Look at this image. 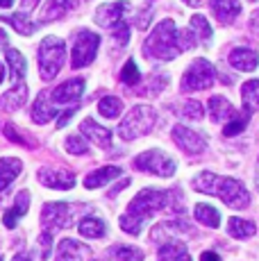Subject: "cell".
Listing matches in <instances>:
<instances>
[{"label":"cell","instance_id":"obj_1","mask_svg":"<svg viewBox=\"0 0 259 261\" xmlns=\"http://www.w3.org/2000/svg\"><path fill=\"white\" fill-rule=\"evenodd\" d=\"M171 202V193L157 189H143L132 202L127 204V212L121 216V229L132 237H137L143 229V225L150 220V216L164 209Z\"/></svg>","mask_w":259,"mask_h":261},{"label":"cell","instance_id":"obj_2","mask_svg":"<svg viewBox=\"0 0 259 261\" xmlns=\"http://www.w3.org/2000/svg\"><path fill=\"white\" fill-rule=\"evenodd\" d=\"M191 187L200 191V193L216 195V198H221V202H225L232 209H243L250 202V195H248L246 187L234 177H218L214 173H200L191 182Z\"/></svg>","mask_w":259,"mask_h":261},{"label":"cell","instance_id":"obj_3","mask_svg":"<svg viewBox=\"0 0 259 261\" xmlns=\"http://www.w3.org/2000/svg\"><path fill=\"white\" fill-rule=\"evenodd\" d=\"M143 53L146 57H155L162 62H168L175 55H180V32H177L175 23L171 18H164L162 23L155 25V30L150 32V37L143 43Z\"/></svg>","mask_w":259,"mask_h":261},{"label":"cell","instance_id":"obj_4","mask_svg":"<svg viewBox=\"0 0 259 261\" xmlns=\"http://www.w3.org/2000/svg\"><path fill=\"white\" fill-rule=\"evenodd\" d=\"M155 120H157L155 109L148 107V105H137V107L130 109L127 116L123 118V123L118 125V137L123 141H134V139L152 132Z\"/></svg>","mask_w":259,"mask_h":261},{"label":"cell","instance_id":"obj_5","mask_svg":"<svg viewBox=\"0 0 259 261\" xmlns=\"http://www.w3.org/2000/svg\"><path fill=\"white\" fill-rule=\"evenodd\" d=\"M64 59H66V43L59 37H46L39 46V71H41V77L53 80L55 75L62 71Z\"/></svg>","mask_w":259,"mask_h":261},{"label":"cell","instance_id":"obj_6","mask_svg":"<svg viewBox=\"0 0 259 261\" xmlns=\"http://www.w3.org/2000/svg\"><path fill=\"white\" fill-rule=\"evenodd\" d=\"M134 168L137 170H146V173H152L157 177H171L175 173V162L173 157H168L164 150H146L141 152L137 159H134Z\"/></svg>","mask_w":259,"mask_h":261},{"label":"cell","instance_id":"obj_7","mask_svg":"<svg viewBox=\"0 0 259 261\" xmlns=\"http://www.w3.org/2000/svg\"><path fill=\"white\" fill-rule=\"evenodd\" d=\"M98 46H100V37L89 30H80L75 34V41H73V50H71V66L73 68H82L96 59Z\"/></svg>","mask_w":259,"mask_h":261},{"label":"cell","instance_id":"obj_8","mask_svg":"<svg viewBox=\"0 0 259 261\" xmlns=\"http://www.w3.org/2000/svg\"><path fill=\"white\" fill-rule=\"evenodd\" d=\"M214 82V66L207 59H196L182 75V91H200L209 89Z\"/></svg>","mask_w":259,"mask_h":261},{"label":"cell","instance_id":"obj_9","mask_svg":"<svg viewBox=\"0 0 259 261\" xmlns=\"http://www.w3.org/2000/svg\"><path fill=\"white\" fill-rule=\"evenodd\" d=\"M73 212H75V207H71L66 202H48L41 212V220L46 227L64 229L73 225Z\"/></svg>","mask_w":259,"mask_h":261},{"label":"cell","instance_id":"obj_10","mask_svg":"<svg viewBox=\"0 0 259 261\" xmlns=\"http://www.w3.org/2000/svg\"><path fill=\"white\" fill-rule=\"evenodd\" d=\"M39 182L48 189H57V191H68L75 187V175L71 170L64 168H53V166H43L39 170Z\"/></svg>","mask_w":259,"mask_h":261},{"label":"cell","instance_id":"obj_11","mask_svg":"<svg viewBox=\"0 0 259 261\" xmlns=\"http://www.w3.org/2000/svg\"><path fill=\"white\" fill-rule=\"evenodd\" d=\"M173 141H175L187 154H200L205 150V137L193 129H189L187 125H175L171 132Z\"/></svg>","mask_w":259,"mask_h":261},{"label":"cell","instance_id":"obj_12","mask_svg":"<svg viewBox=\"0 0 259 261\" xmlns=\"http://www.w3.org/2000/svg\"><path fill=\"white\" fill-rule=\"evenodd\" d=\"M130 9L127 3H107V5H100V7L96 9V23L100 25V28H116L118 23L123 21V16H125V12Z\"/></svg>","mask_w":259,"mask_h":261},{"label":"cell","instance_id":"obj_13","mask_svg":"<svg viewBox=\"0 0 259 261\" xmlns=\"http://www.w3.org/2000/svg\"><path fill=\"white\" fill-rule=\"evenodd\" d=\"M82 93H84V80L75 77V80H68V82L59 84L57 89H53L50 100L57 105H71L82 98Z\"/></svg>","mask_w":259,"mask_h":261},{"label":"cell","instance_id":"obj_14","mask_svg":"<svg viewBox=\"0 0 259 261\" xmlns=\"http://www.w3.org/2000/svg\"><path fill=\"white\" fill-rule=\"evenodd\" d=\"M80 129H82V134L89 141L100 145V148H109V145H112V132H109L107 127H102V125H98L93 118H84Z\"/></svg>","mask_w":259,"mask_h":261},{"label":"cell","instance_id":"obj_15","mask_svg":"<svg viewBox=\"0 0 259 261\" xmlns=\"http://www.w3.org/2000/svg\"><path fill=\"white\" fill-rule=\"evenodd\" d=\"M25 102H28V87L23 82L14 84L7 93L0 95V107H3L5 112H16V109H21Z\"/></svg>","mask_w":259,"mask_h":261},{"label":"cell","instance_id":"obj_16","mask_svg":"<svg viewBox=\"0 0 259 261\" xmlns=\"http://www.w3.org/2000/svg\"><path fill=\"white\" fill-rule=\"evenodd\" d=\"M212 12L223 25H230L241 14V3L239 0H212Z\"/></svg>","mask_w":259,"mask_h":261},{"label":"cell","instance_id":"obj_17","mask_svg":"<svg viewBox=\"0 0 259 261\" xmlns=\"http://www.w3.org/2000/svg\"><path fill=\"white\" fill-rule=\"evenodd\" d=\"M48 100H50V93L48 91H41L39 93V98L34 100V107H32V120L34 123L46 125V123H50V120L57 116V109H55Z\"/></svg>","mask_w":259,"mask_h":261},{"label":"cell","instance_id":"obj_18","mask_svg":"<svg viewBox=\"0 0 259 261\" xmlns=\"http://www.w3.org/2000/svg\"><path fill=\"white\" fill-rule=\"evenodd\" d=\"M87 252H91L87 245L77 243L73 239H64L57 248V261H82L87 257Z\"/></svg>","mask_w":259,"mask_h":261},{"label":"cell","instance_id":"obj_19","mask_svg":"<svg viewBox=\"0 0 259 261\" xmlns=\"http://www.w3.org/2000/svg\"><path fill=\"white\" fill-rule=\"evenodd\" d=\"M230 64L234 68H239V71H255L259 57L255 50L250 48H234L230 53Z\"/></svg>","mask_w":259,"mask_h":261},{"label":"cell","instance_id":"obj_20","mask_svg":"<svg viewBox=\"0 0 259 261\" xmlns=\"http://www.w3.org/2000/svg\"><path fill=\"white\" fill-rule=\"evenodd\" d=\"M118 175H121V168L118 166H102V168L93 170V173H89L87 177H84V187L87 189L105 187V184H109L112 179H116Z\"/></svg>","mask_w":259,"mask_h":261},{"label":"cell","instance_id":"obj_21","mask_svg":"<svg viewBox=\"0 0 259 261\" xmlns=\"http://www.w3.org/2000/svg\"><path fill=\"white\" fill-rule=\"evenodd\" d=\"M28 207H30V193L28 191H21V193L16 195V202H14V207L9 209L7 214H5V218H3V223H5V227H16V223L23 218V216L28 214Z\"/></svg>","mask_w":259,"mask_h":261},{"label":"cell","instance_id":"obj_22","mask_svg":"<svg viewBox=\"0 0 259 261\" xmlns=\"http://www.w3.org/2000/svg\"><path fill=\"white\" fill-rule=\"evenodd\" d=\"M157 261H191V254L180 241H166L159 250Z\"/></svg>","mask_w":259,"mask_h":261},{"label":"cell","instance_id":"obj_23","mask_svg":"<svg viewBox=\"0 0 259 261\" xmlns=\"http://www.w3.org/2000/svg\"><path fill=\"white\" fill-rule=\"evenodd\" d=\"M23 168V162L21 159H14V157H5L0 159V191H5L14 179L18 177Z\"/></svg>","mask_w":259,"mask_h":261},{"label":"cell","instance_id":"obj_24","mask_svg":"<svg viewBox=\"0 0 259 261\" xmlns=\"http://www.w3.org/2000/svg\"><path fill=\"white\" fill-rule=\"evenodd\" d=\"M207 112H209V116H212L214 123H223L225 118L234 116L232 105L227 102L225 98H221V95H214V98L209 100V102H207Z\"/></svg>","mask_w":259,"mask_h":261},{"label":"cell","instance_id":"obj_25","mask_svg":"<svg viewBox=\"0 0 259 261\" xmlns=\"http://www.w3.org/2000/svg\"><path fill=\"white\" fill-rule=\"evenodd\" d=\"M0 21H3V23H9L18 34H23V37L32 34L34 30L39 28L37 23L30 21V16H25V14H5V16H0Z\"/></svg>","mask_w":259,"mask_h":261},{"label":"cell","instance_id":"obj_26","mask_svg":"<svg viewBox=\"0 0 259 261\" xmlns=\"http://www.w3.org/2000/svg\"><path fill=\"white\" fill-rule=\"evenodd\" d=\"M77 229H80V234L87 239H100V237H105V232H107V225H105L100 218L87 216V218L80 220Z\"/></svg>","mask_w":259,"mask_h":261},{"label":"cell","instance_id":"obj_27","mask_svg":"<svg viewBox=\"0 0 259 261\" xmlns=\"http://www.w3.org/2000/svg\"><path fill=\"white\" fill-rule=\"evenodd\" d=\"M80 0H48L46 9H43V18L46 21H53V18H59L64 14H68L71 9L77 7Z\"/></svg>","mask_w":259,"mask_h":261},{"label":"cell","instance_id":"obj_28","mask_svg":"<svg viewBox=\"0 0 259 261\" xmlns=\"http://www.w3.org/2000/svg\"><path fill=\"white\" fill-rule=\"evenodd\" d=\"M241 100H243V107H246L248 114L257 112L259 109V80H250V82L243 84Z\"/></svg>","mask_w":259,"mask_h":261},{"label":"cell","instance_id":"obj_29","mask_svg":"<svg viewBox=\"0 0 259 261\" xmlns=\"http://www.w3.org/2000/svg\"><path fill=\"white\" fill-rule=\"evenodd\" d=\"M7 64H9V73H12V80H14V82H16V80H23V77H25L28 64H25V57H23L21 50L9 48V50H7Z\"/></svg>","mask_w":259,"mask_h":261},{"label":"cell","instance_id":"obj_30","mask_svg":"<svg viewBox=\"0 0 259 261\" xmlns=\"http://www.w3.org/2000/svg\"><path fill=\"white\" fill-rule=\"evenodd\" d=\"M227 232H230L234 239H250L252 234H255V223L234 216V218H230V223H227Z\"/></svg>","mask_w":259,"mask_h":261},{"label":"cell","instance_id":"obj_31","mask_svg":"<svg viewBox=\"0 0 259 261\" xmlns=\"http://www.w3.org/2000/svg\"><path fill=\"white\" fill-rule=\"evenodd\" d=\"M189 30H191L193 37L200 39L202 43H209V41H212V25H209V23H207V18H205V16H200V14L191 16Z\"/></svg>","mask_w":259,"mask_h":261},{"label":"cell","instance_id":"obj_32","mask_svg":"<svg viewBox=\"0 0 259 261\" xmlns=\"http://www.w3.org/2000/svg\"><path fill=\"white\" fill-rule=\"evenodd\" d=\"M196 218L200 220L202 225H207V227H212V229L221 225V216H218V212L212 207V204H205V202L196 204Z\"/></svg>","mask_w":259,"mask_h":261},{"label":"cell","instance_id":"obj_33","mask_svg":"<svg viewBox=\"0 0 259 261\" xmlns=\"http://www.w3.org/2000/svg\"><path fill=\"white\" fill-rule=\"evenodd\" d=\"M98 112H100V116H105V118H116V116H121V112H123V102L116 95H107V98H102L100 102H98Z\"/></svg>","mask_w":259,"mask_h":261},{"label":"cell","instance_id":"obj_34","mask_svg":"<svg viewBox=\"0 0 259 261\" xmlns=\"http://www.w3.org/2000/svg\"><path fill=\"white\" fill-rule=\"evenodd\" d=\"M246 125H248V116H246V114H234L230 123H225V127H223V134H225V137H234V134L243 132V129H246Z\"/></svg>","mask_w":259,"mask_h":261},{"label":"cell","instance_id":"obj_35","mask_svg":"<svg viewBox=\"0 0 259 261\" xmlns=\"http://www.w3.org/2000/svg\"><path fill=\"white\" fill-rule=\"evenodd\" d=\"M121 80L127 84V87H134V84L141 80V73H139V66L134 64V59H127V64L121 71Z\"/></svg>","mask_w":259,"mask_h":261},{"label":"cell","instance_id":"obj_36","mask_svg":"<svg viewBox=\"0 0 259 261\" xmlns=\"http://www.w3.org/2000/svg\"><path fill=\"white\" fill-rule=\"evenodd\" d=\"M66 150L71 154H87V150H89V143L84 141L80 134H73V137H68L66 139Z\"/></svg>","mask_w":259,"mask_h":261},{"label":"cell","instance_id":"obj_37","mask_svg":"<svg viewBox=\"0 0 259 261\" xmlns=\"http://www.w3.org/2000/svg\"><path fill=\"white\" fill-rule=\"evenodd\" d=\"M182 116L184 118H191V120H200L202 116H205V109H202L200 102H196V100H189V102L182 107Z\"/></svg>","mask_w":259,"mask_h":261},{"label":"cell","instance_id":"obj_38","mask_svg":"<svg viewBox=\"0 0 259 261\" xmlns=\"http://www.w3.org/2000/svg\"><path fill=\"white\" fill-rule=\"evenodd\" d=\"M116 261H143V252L137 248H118Z\"/></svg>","mask_w":259,"mask_h":261},{"label":"cell","instance_id":"obj_39","mask_svg":"<svg viewBox=\"0 0 259 261\" xmlns=\"http://www.w3.org/2000/svg\"><path fill=\"white\" fill-rule=\"evenodd\" d=\"M112 39H114V43H116L118 48H121V46H125V43L130 41V28H127V25L121 21V23L116 25V30H114V37H112Z\"/></svg>","mask_w":259,"mask_h":261},{"label":"cell","instance_id":"obj_40","mask_svg":"<svg viewBox=\"0 0 259 261\" xmlns=\"http://www.w3.org/2000/svg\"><path fill=\"white\" fill-rule=\"evenodd\" d=\"M39 243H41V261H48V257H50V250H53V234L43 232L41 239H39Z\"/></svg>","mask_w":259,"mask_h":261},{"label":"cell","instance_id":"obj_41","mask_svg":"<svg viewBox=\"0 0 259 261\" xmlns=\"http://www.w3.org/2000/svg\"><path fill=\"white\" fill-rule=\"evenodd\" d=\"M5 134H7V139H9V141H18L21 145H28V143H25V139H23L21 134H18L16 129L12 127V125H5Z\"/></svg>","mask_w":259,"mask_h":261},{"label":"cell","instance_id":"obj_42","mask_svg":"<svg viewBox=\"0 0 259 261\" xmlns=\"http://www.w3.org/2000/svg\"><path fill=\"white\" fill-rule=\"evenodd\" d=\"M41 3V0H21V9L23 12H34V7H37V5Z\"/></svg>","mask_w":259,"mask_h":261},{"label":"cell","instance_id":"obj_43","mask_svg":"<svg viewBox=\"0 0 259 261\" xmlns=\"http://www.w3.org/2000/svg\"><path fill=\"white\" fill-rule=\"evenodd\" d=\"M73 114H75V107H73V109H68V112H64L62 116H59V120H57V127H64V125L68 123V118L73 116Z\"/></svg>","mask_w":259,"mask_h":261},{"label":"cell","instance_id":"obj_44","mask_svg":"<svg viewBox=\"0 0 259 261\" xmlns=\"http://www.w3.org/2000/svg\"><path fill=\"white\" fill-rule=\"evenodd\" d=\"M250 30H252V32H257V34H259V9H257V12L250 16Z\"/></svg>","mask_w":259,"mask_h":261},{"label":"cell","instance_id":"obj_45","mask_svg":"<svg viewBox=\"0 0 259 261\" xmlns=\"http://www.w3.org/2000/svg\"><path fill=\"white\" fill-rule=\"evenodd\" d=\"M200 261H221V257H218L216 252H202Z\"/></svg>","mask_w":259,"mask_h":261},{"label":"cell","instance_id":"obj_46","mask_svg":"<svg viewBox=\"0 0 259 261\" xmlns=\"http://www.w3.org/2000/svg\"><path fill=\"white\" fill-rule=\"evenodd\" d=\"M148 16H150V12H148V9H146V12H141V18H139V28H146V25H148Z\"/></svg>","mask_w":259,"mask_h":261},{"label":"cell","instance_id":"obj_47","mask_svg":"<svg viewBox=\"0 0 259 261\" xmlns=\"http://www.w3.org/2000/svg\"><path fill=\"white\" fill-rule=\"evenodd\" d=\"M12 261H32V259H30V254H25V252H18Z\"/></svg>","mask_w":259,"mask_h":261},{"label":"cell","instance_id":"obj_48","mask_svg":"<svg viewBox=\"0 0 259 261\" xmlns=\"http://www.w3.org/2000/svg\"><path fill=\"white\" fill-rule=\"evenodd\" d=\"M5 46H7V32L0 30V48H5Z\"/></svg>","mask_w":259,"mask_h":261},{"label":"cell","instance_id":"obj_49","mask_svg":"<svg viewBox=\"0 0 259 261\" xmlns=\"http://www.w3.org/2000/svg\"><path fill=\"white\" fill-rule=\"evenodd\" d=\"M14 0H0V7H12Z\"/></svg>","mask_w":259,"mask_h":261},{"label":"cell","instance_id":"obj_50","mask_svg":"<svg viewBox=\"0 0 259 261\" xmlns=\"http://www.w3.org/2000/svg\"><path fill=\"white\" fill-rule=\"evenodd\" d=\"M187 5H191V7H196V5H200V0H184Z\"/></svg>","mask_w":259,"mask_h":261},{"label":"cell","instance_id":"obj_51","mask_svg":"<svg viewBox=\"0 0 259 261\" xmlns=\"http://www.w3.org/2000/svg\"><path fill=\"white\" fill-rule=\"evenodd\" d=\"M3 80H5V66L0 64V84H3Z\"/></svg>","mask_w":259,"mask_h":261},{"label":"cell","instance_id":"obj_52","mask_svg":"<svg viewBox=\"0 0 259 261\" xmlns=\"http://www.w3.org/2000/svg\"><path fill=\"white\" fill-rule=\"evenodd\" d=\"M257 189H259V166H257Z\"/></svg>","mask_w":259,"mask_h":261},{"label":"cell","instance_id":"obj_53","mask_svg":"<svg viewBox=\"0 0 259 261\" xmlns=\"http://www.w3.org/2000/svg\"><path fill=\"white\" fill-rule=\"evenodd\" d=\"M0 261H5V259H3V257H0Z\"/></svg>","mask_w":259,"mask_h":261},{"label":"cell","instance_id":"obj_54","mask_svg":"<svg viewBox=\"0 0 259 261\" xmlns=\"http://www.w3.org/2000/svg\"><path fill=\"white\" fill-rule=\"evenodd\" d=\"M250 3H255V0H250Z\"/></svg>","mask_w":259,"mask_h":261}]
</instances>
